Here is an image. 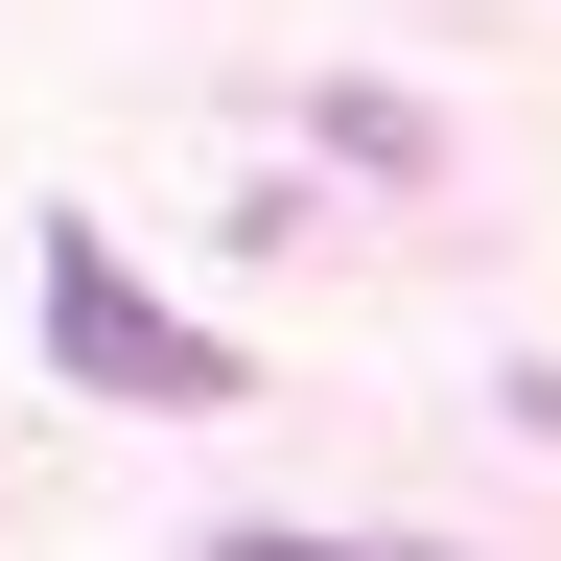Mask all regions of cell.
<instances>
[{"label": "cell", "instance_id": "obj_1", "mask_svg": "<svg viewBox=\"0 0 561 561\" xmlns=\"http://www.w3.org/2000/svg\"><path fill=\"white\" fill-rule=\"evenodd\" d=\"M47 375H70V398H140V421H210V398H234V351H210L187 305H140L94 234H47Z\"/></svg>", "mask_w": 561, "mask_h": 561}]
</instances>
